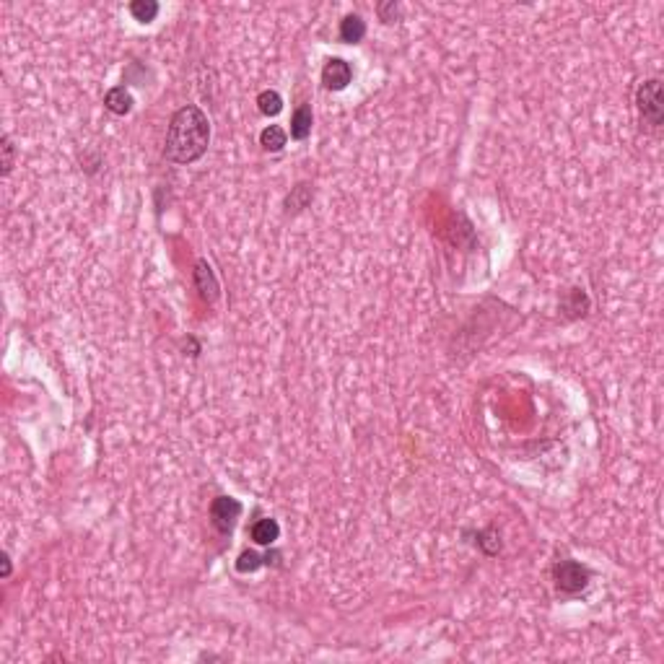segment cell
<instances>
[{
  "instance_id": "obj_1",
  "label": "cell",
  "mask_w": 664,
  "mask_h": 664,
  "mask_svg": "<svg viewBox=\"0 0 664 664\" xmlns=\"http://www.w3.org/2000/svg\"><path fill=\"white\" fill-rule=\"evenodd\" d=\"M208 143H210V122H208L205 112L195 104H187L174 112V117H171L164 156L174 164H192L205 154Z\"/></svg>"
},
{
  "instance_id": "obj_2",
  "label": "cell",
  "mask_w": 664,
  "mask_h": 664,
  "mask_svg": "<svg viewBox=\"0 0 664 664\" xmlns=\"http://www.w3.org/2000/svg\"><path fill=\"white\" fill-rule=\"evenodd\" d=\"M636 107L641 112V117L649 122L651 127H659L664 119V96H662V81L659 78H649L643 81L636 91Z\"/></svg>"
},
{
  "instance_id": "obj_3",
  "label": "cell",
  "mask_w": 664,
  "mask_h": 664,
  "mask_svg": "<svg viewBox=\"0 0 664 664\" xmlns=\"http://www.w3.org/2000/svg\"><path fill=\"white\" fill-rule=\"evenodd\" d=\"M553 579H555V587H558L561 591H566V594H576V591H582L584 587L589 584L591 571L587 569L584 563L566 558V561L555 563Z\"/></svg>"
},
{
  "instance_id": "obj_4",
  "label": "cell",
  "mask_w": 664,
  "mask_h": 664,
  "mask_svg": "<svg viewBox=\"0 0 664 664\" xmlns=\"http://www.w3.org/2000/svg\"><path fill=\"white\" fill-rule=\"evenodd\" d=\"M239 517H242V503L237 498H231V496L213 498V503H210V522H213V527L221 535H229Z\"/></svg>"
},
{
  "instance_id": "obj_5",
  "label": "cell",
  "mask_w": 664,
  "mask_h": 664,
  "mask_svg": "<svg viewBox=\"0 0 664 664\" xmlns=\"http://www.w3.org/2000/svg\"><path fill=\"white\" fill-rule=\"evenodd\" d=\"M353 81V68L350 63H346L343 58H332L322 68V83H325L330 91H343L348 83Z\"/></svg>"
},
{
  "instance_id": "obj_6",
  "label": "cell",
  "mask_w": 664,
  "mask_h": 664,
  "mask_svg": "<svg viewBox=\"0 0 664 664\" xmlns=\"http://www.w3.org/2000/svg\"><path fill=\"white\" fill-rule=\"evenodd\" d=\"M195 286H198L200 299H203V301H208V304L218 301L221 286H218V281H215L213 267L208 265L205 259H198V262H195Z\"/></svg>"
},
{
  "instance_id": "obj_7",
  "label": "cell",
  "mask_w": 664,
  "mask_h": 664,
  "mask_svg": "<svg viewBox=\"0 0 664 664\" xmlns=\"http://www.w3.org/2000/svg\"><path fill=\"white\" fill-rule=\"evenodd\" d=\"M133 94L125 89V86H114V89L107 91V96H104V107L112 112V114H117V117H125V114H130L133 112Z\"/></svg>"
},
{
  "instance_id": "obj_8",
  "label": "cell",
  "mask_w": 664,
  "mask_h": 664,
  "mask_svg": "<svg viewBox=\"0 0 664 664\" xmlns=\"http://www.w3.org/2000/svg\"><path fill=\"white\" fill-rule=\"evenodd\" d=\"M363 37H366V21L358 14H348L340 21V39L348 45H358Z\"/></svg>"
},
{
  "instance_id": "obj_9",
  "label": "cell",
  "mask_w": 664,
  "mask_h": 664,
  "mask_svg": "<svg viewBox=\"0 0 664 664\" xmlns=\"http://www.w3.org/2000/svg\"><path fill=\"white\" fill-rule=\"evenodd\" d=\"M278 537H281V524L275 519H259L252 524V540L257 545H273Z\"/></svg>"
},
{
  "instance_id": "obj_10",
  "label": "cell",
  "mask_w": 664,
  "mask_h": 664,
  "mask_svg": "<svg viewBox=\"0 0 664 664\" xmlns=\"http://www.w3.org/2000/svg\"><path fill=\"white\" fill-rule=\"evenodd\" d=\"M311 122H314L311 109L306 104H301V107L294 112V117H291V138H294V141H306L311 133Z\"/></svg>"
},
{
  "instance_id": "obj_11",
  "label": "cell",
  "mask_w": 664,
  "mask_h": 664,
  "mask_svg": "<svg viewBox=\"0 0 664 664\" xmlns=\"http://www.w3.org/2000/svg\"><path fill=\"white\" fill-rule=\"evenodd\" d=\"M286 138L288 135L281 125H270L259 133V146L265 148V151H270V154H278V151H283V146H286Z\"/></svg>"
},
{
  "instance_id": "obj_12",
  "label": "cell",
  "mask_w": 664,
  "mask_h": 664,
  "mask_svg": "<svg viewBox=\"0 0 664 664\" xmlns=\"http://www.w3.org/2000/svg\"><path fill=\"white\" fill-rule=\"evenodd\" d=\"M159 3L156 0H133L130 3V14H133V18L135 21H141V23H151L159 16Z\"/></svg>"
},
{
  "instance_id": "obj_13",
  "label": "cell",
  "mask_w": 664,
  "mask_h": 664,
  "mask_svg": "<svg viewBox=\"0 0 664 664\" xmlns=\"http://www.w3.org/2000/svg\"><path fill=\"white\" fill-rule=\"evenodd\" d=\"M257 107H259V112H262L265 117H275V114L283 109V99H281V94H278V91L265 89V91H259Z\"/></svg>"
},
{
  "instance_id": "obj_14",
  "label": "cell",
  "mask_w": 664,
  "mask_h": 664,
  "mask_svg": "<svg viewBox=\"0 0 664 664\" xmlns=\"http://www.w3.org/2000/svg\"><path fill=\"white\" fill-rule=\"evenodd\" d=\"M311 198H314V190H311L309 185H296L294 192H291V195H288V200H286L288 213H291V210H294V213L304 210V208L311 203Z\"/></svg>"
},
{
  "instance_id": "obj_15",
  "label": "cell",
  "mask_w": 664,
  "mask_h": 664,
  "mask_svg": "<svg viewBox=\"0 0 664 664\" xmlns=\"http://www.w3.org/2000/svg\"><path fill=\"white\" fill-rule=\"evenodd\" d=\"M259 566H265V558L257 553H252V550H244L242 555L237 558V571L239 574H252V571H257Z\"/></svg>"
},
{
  "instance_id": "obj_16",
  "label": "cell",
  "mask_w": 664,
  "mask_h": 664,
  "mask_svg": "<svg viewBox=\"0 0 664 664\" xmlns=\"http://www.w3.org/2000/svg\"><path fill=\"white\" fill-rule=\"evenodd\" d=\"M379 18H382L384 23H392L397 21L400 14H402V8H400V3H395V0H390V3H379Z\"/></svg>"
},
{
  "instance_id": "obj_17",
  "label": "cell",
  "mask_w": 664,
  "mask_h": 664,
  "mask_svg": "<svg viewBox=\"0 0 664 664\" xmlns=\"http://www.w3.org/2000/svg\"><path fill=\"white\" fill-rule=\"evenodd\" d=\"M3 177H8L11 174V169H14V156H16V148L14 143H11V138L8 135H3Z\"/></svg>"
},
{
  "instance_id": "obj_18",
  "label": "cell",
  "mask_w": 664,
  "mask_h": 664,
  "mask_svg": "<svg viewBox=\"0 0 664 664\" xmlns=\"http://www.w3.org/2000/svg\"><path fill=\"white\" fill-rule=\"evenodd\" d=\"M11 574V558H8V553H3V576Z\"/></svg>"
}]
</instances>
